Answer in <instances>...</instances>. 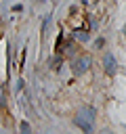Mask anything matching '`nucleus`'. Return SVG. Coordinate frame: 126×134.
Instances as JSON below:
<instances>
[{
	"mask_svg": "<svg viewBox=\"0 0 126 134\" xmlns=\"http://www.w3.org/2000/svg\"><path fill=\"white\" fill-rule=\"evenodd\" d=\"M88 67H90V57H86V54L74 59V63H71V71H74V75H82V73H86Z\"/></svg>",
	"mask_w": 126,
	"mask_h": 134,
	"instance_id": "1",
	"label": "nucleus"
},
{
	"mask_svg": "<svg viewBox=\"0 0 126 134\" xmlns=\"http://www.w3.org/2000/svg\"><path fill=\"white\" fill-rule=\"evenodd\" d=\"M103 69H105V73H109V75H113V73L118 71V65H116V57H113V54H105V57H103Z\"/></svg>",
	"mask_w": 126,
	"mask_h": 134,
	"instance_id": "2",
	"label": "nucleus"
},
{
	"mask_svg": "<svg viewBox=\"0 0 126 134\" xmlns=\"http://www.w3.org/2000/svg\"><path fill=\"white\" fill-rule=\"evenodd\" d=\"M74 124H76V126H78V128H80L82 132H92V121H86L82 113L74 117Z\"/></svg>",
	"mask_w": 126,
	"mask_h": 134,
	"instance_id": "3",
	"label": "nucleus"
},
{
	"mask_svg": "<svg viewBox=\"0 0 126 134\" xmlns=\"http://www.w3.org/2000/svg\"><path fill=\"white\" fill-rule=\"evenodd\" d=\"M94 113H97V111H94V107H90V105H84V107H82V115H84V117H88L90 121L94 119Z\"/></svg>",
	"mask_w": 126,
	"mask_h": 134,
	"instance_id": "4",
	"label": "nucleus"
},
{
	"mask_svg": "<svg viewBox=\"0 0 126 134\" xmlns=\"http://www.w3.org/2000/svg\"><path fill=\"white\" fill-rule=\"evenodd\" d=\"M74 36H76L80 42H86V40H88V34H86L84 29H78V31H74Z\"/></svg>",
	"mask_w": 126,
	"mask_h": 134,
	"instance_id": "5",
	"label": "nucleus"
},
{
	"mask_svg": "<svg viewBox=\"0 0 126 134\" xmlns=\"http://www.w3.org/2000/svg\"><path fill=\"white\" fill-rule=\"evenodd\" d=\"M19 128H21V132H29V130H32V126H29L27 121H21V124H19Z\"/></svg>",
	"mask_w": 126,
	"mask_h": 134,
	"instance_id": "6",
	"label": "nucleus"
},
{
	"mask_svg": "<svg viewBox=\"0 0 126 134\" xmlns=\"http://www.w3.org/2000/svg\"><path fill=\"white\" fill-rule=\"evenodd\" d=\"M103 46H105V40L103 38H97L94 40V48H103Z\"/></svg>",
	"mask_w": 126,
	"mask_h": 134,
	"instance_id": "7",
	"label": "nucleus"
}]
</instances>
